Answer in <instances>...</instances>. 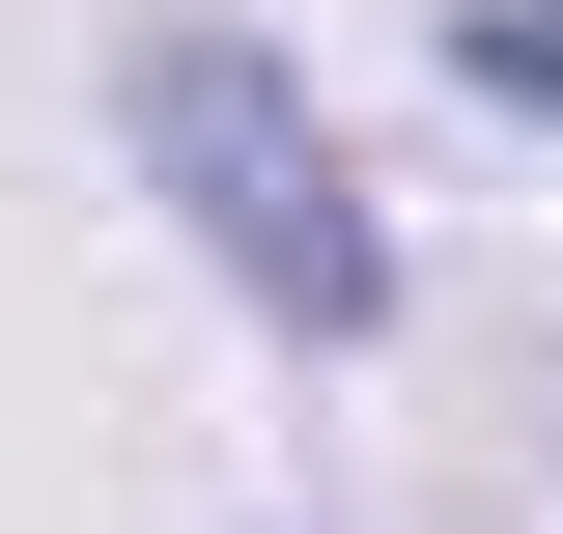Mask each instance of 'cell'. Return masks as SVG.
I'll list each match as a JSON object with an SVG mask.
<instances>
[{"label":"cell","mask_w":563,"mask_h":534,"mask_svg":"<svg viewBox=\"0 0 563 534\" xmlns=\"http://www.w3.org/2000/svg\"><path fill=\"white\" fill-rule=\"evenodd\" d=\"M451 85H479V113H563V0H479V29H451Z\"/></svg>","instance_id":"cell-2"},{"label":"cell","mask_w":563,"mask_h":534,"mask_svg":"<svg viewBox=\"0 0 563 534\" xmlns=\"http://www.w3.org/2000/svg\"><path fill=\"white\" fill-rule=\"evenodd\" d=\"M113 113H141V198L225 254V310H282V337H395V225H366L339 113H310L254 29H141Z\"/></svg>","instance_id":"cell-1"}]
</instances>
